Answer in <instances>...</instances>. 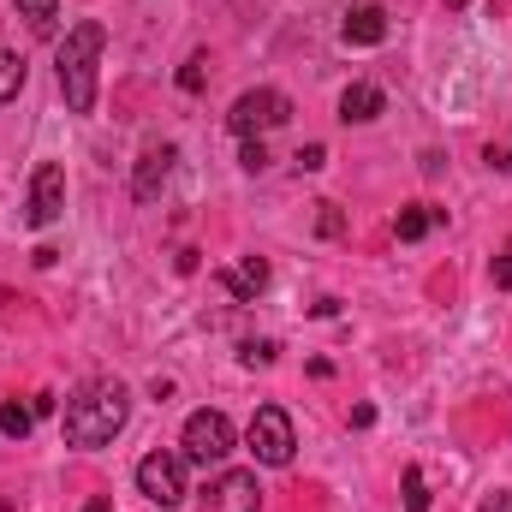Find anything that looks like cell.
I'll use <instances>...</instances> for the list:
<instances>
[{
  "instance_id": "6da1fadb",
  "label": "cell",
  "mask_w": 512,
  "mask_h": 512,
  "mask_svg": "<svg viewBox=\"0 0 512 512\" xmlns=\"http://www.w3.org/2000/svg\"><path fill=\"white\" fill-rule=\"evenodd\" d=\"M131 417V393L120 382H90L66 399V441L72 447H108Z\"/></svg>"
},
{
  "instance_id": "7a4b0ae2",
  "label": "cell",
  "mask_w": 512,
  "mask_h": 512,
  "mask_svg": "<svg viewBox=\"0 0 512 512\" xmlns=\"http://www.w3.org/2000/svg\"><path fill=\"white\" fill-rule=\"evenodd\" d=\"M102 48H108V30H102L96 18L72 24L66 42H60L54 72H60V96H66L72 114H90V108H96V60H102Z\"/></svg>"
},
{
  "instance_id": "3957f363",
  "label": "cell",
  "mask_w": 512,
  "mask_h": 512,
  "mask_svg": "<svg viewBox=\"0 0 512 512\" xmlns=\"http://www.w3.org/2000/svg\"><path fill=\"white\" fill-rule=\"evenodd\" d=\"M137 495L155 507H179L185 501V453H143L137 459Z\"/></svg>"
},
{
  "instance_id": "277c9868",
  "label": "cell",
  "mask_w": 512,
  "mask_h": 512,
  "mask_svg": "<svg viewBox=\"0 0 512 512\" xmlns=\"http://www.w3.org/2000/svg\"><path fill=\"white\" fill-rule=\"evenodd\" d=\"M286 120H292V102L280 90H245L233 102V114H227V126L239 131V137H268V131H280Z\"/></svg>"
},
{
  "instance_id": "5b68a950",
  "label": "cell",
  "mask_w": 512,
  "mask_h": 512,
  "mask_svg": "<svg viewBox=\"0 0 512 512\" xmlns=\"http://www.w3.org/2000/svg\"><path fill=\"white\" fill-rule=\"evenodd\" d=\"M233 453V423L227 411H191L185 417V459L191 465H221Z\"/></svg>"
},
{
  "instance_id": "8992f818",
  "label": "cell",
  "mask_w": 512,
  "mask_h": 512,
  "mask_svg": "<svg viewBox=\"0 0 512 512\" xmlns=\"http://www.w3.org/2000/svg\"><path fill=\"white\" fill-rule=\"evenodd\" d=\"M245 441H251V453L262 465H292V447H298V435H292V417L280 411V405H256L251 429H245Z\"/></svg>"
},
{
  "instance_id": "52a82bcc",
  "label": "cell",
  "mask_w": 512,
  "mask_h": 512,
  "mask_svg": "<svg viewBox=\"0 0 512 512\" xmlns=\"http://www.w3.org/2000/svg\"><path fill=\"white\" fill-rule=\"evenodd\" d=\"M66 215V167L60 161H42L36 167V179H30V227H54Z\"/></svg>"
},
{
  "instance_id": "ba28073f",
  "label": "cell",
  "mask_w": 512,
  "mask_h": 512,
  "mask_svg": "<svg viewBox=\"0 0 512 512\" xmlns=\"http://www.w3.org/2000/svg\"><path fill=\"white\" fill-rule=\"evenodd\" d=\"M256 507H262L256 471H221V477L203 489V512H256Z\"/></svg>"
},
{
  "instance_id": "9c48e42d",
  "label": "cell",
  "mask_w": 512,
  "mask_h": 512,
  "mask_svg": "<svg viewBox=\"0 0 512 512\" xmlns=\"http://www.w3.org/2000/svg\"><path fill=\"white\" fill-rule=\"evenodd\" d=\"M173 161H179V149H173V143L143 149V161H137V173H131V197H137V203H155V197H161V185H167V173H173Z\"/></svg>"
},
{
  "instance_id": "30bf717a",
  "label": "cell",
  "mask_w": 512,
  "mask_h": 512,
  "mask_svg": "<svg viewBox=\"0 0 512 512\" xmlns=\"http://www.w3.org/2000/svg\"><path fill=\"white\" fill-rule=\"evenodd\" d=\"M340 36H346L352 48H382V42H387V12L376 6V0L352 6V12H346V24H340Z\"/></svg>"
},
{
  "instance_id": "8fae6325",
  "label": "cell",
  "mask_w": 512,
  "mask_h": 512,
  "mask_svg": "<svg viewBox=\"0 0 512 512\" xmlns=\"http://www.w3.org/2000/svg\"><path fill=\"white\" fill-rule=\"evenodd\" d=\"M382 108H387V96L376 84H352V90L340 96V120H346V126H370Z\"/></svg>"
},
{
  "instance_id": "7c38bea8",
  "label": "cell",
  "mask_w": 512,
  "mask_h": 512,
  "mask_svg": "<svg viewBox=\"0 0 512 512\" xmlns=\"http://www.w3.org/2000/svg\"><path fill=\"white\" fill-rule=\"evenodd\" d=\"M447 221V209H429V203H411V209H399V221H393V233H399V245H417V239H429L435 227Z\"/></svg>"
},
{
  "instance_id": "4fadbf2b",
  "label": "cell",
  "mask_w": 512,
  "mask_h": 512,
  "mask_svg": "<svg viewBox=\"0 0 512 512\" xmlns=\"http://www.w3.org/2000/svg\"><path fill=\"white\" fill-rule=\"evenodd\" d=\"M221 286H227L233 298H256V292L268 286V262H262V256H245V262L221 268Z\"/></svg>"
},
{
  "instance_id": "5bb4252c",
  "label": "cell",
  "mask_w": 512,
  "mask_h": 512,
  "mask_svg": "<svg viewBox=\"0 0 512 512\" xmlns=\"http://www.w3.org/2000/svg\"><path fill=\"white\" fill-rule=\"evenodd\" d=\"M60 12H66V0H18V18H24L36 36H54V30H60Z\"/></svg>"
},
{
  "instance_id": "9a60e30c",
  "label": "cell",
  "mask_w": 512,
  "mask_h": 512,
  "mask_svg": "<svg viewBox=\"0 0 512 512\" xmlns=\"http://www.w3.org/2000/svg\"><path fill=\"white\" fill-rule=\"evenodd\" d=\"M30 423H36V411H30V405H18V399H12V405H0V435L24 441V435H30Z\"/></svg>"
},
{
  "instance_id": "2e32d148",
  "label": "cell",
  "mask_w": 512,
  "mask_h": 512,
  "mask_svg": "<svg viewBox=\"0 0 512 512\" xmlns=\"http://www.w3.org/2000/svg\"><path fill=\"white\" fill-rule=\"evenodd\" d=\"M18 90H24V60H18V54H6V48H0V102H12V96H18Z\"/></svg>"
},
{
  "instance_id": "e0dca14e",
  "label": "cell",
  "mask_w": 512,
  "mask_h": 512,
  "mask_svg": "<svg viewBox=\"0 0 512 512\" xmlns=\"http://www.w3.org/2000/svg\"><path fill=\"white\" fill-rule=\"evenodd\" d=\"M405 512H429V483L417 465H405Z\"/></svg>"
},
{
  "instance_id": "ac0fdd59",
  "label": "cell",
  "mask_w": 512,
  "mask_h": 512,
  "mask_svg": "<svg viewBox=\"0 0 512 512\" xmlns=\"http://www.w3.org/2000/svg\"><path fill=\"white\" fill-rule=\"evenodd\" d=\"M203 66H209L203 54H191V60L179 66V90H185V96H197V90H203Z\"/></svg>"
},
{
  "instance_id": "d6986e66",
  "label": "cell",
  "mask_w": 512,
  "mask_h": 512,
  "mask_svg": "<svg viewBox=\"0 0 512 512\" xmlns=\"http://www.w3.org/2000/svg\"><path fill=\"white\" fill-rule=\"evenodd\" d=\"M316 209H322V215H316V233H322V239H340V233H346V215H340L334 203H316Z\"/></svg>"
},
{
  "instance_id": "ffe728a7",
  "label": "cell",
  "mask_w": 512,
  "mask_h": 512,
  "mask_svg": "<svg viewBox=\"0 0 512 512\" xmlns=\"http://www.w3.org/2000/svg\"><path fill=\"white\" fill-rule=\"evenodd\" d=\"M292 161H298V173H322V167H328V149H322V143H304Z\"/></svg>"
},
{
  "instance_id": "44dd1931",
  "label": "cell",
  "mask_w": 512,
  "mask_h": 512,
  "mask_svg": "<svg viewBox=\"0 0 512 512\" xmlns=\"http://www.w3.org/2000/svg\"><path fill=\"white\" fill-rule=\"evenodd\" d=\"M239 161H245L251 173H262V167H268V149H262V137H245V155H239Z\"/></svg>"
},
{
  "instance_id": "7402d4cb",
  "label": "cell",
  "mask_w": 512,
  "mask_h": 512,
  "mask_svg": "<svg viewBox=\"0 0 512 512\" xmlns=\"http://www.w3.org/2000/svg\"><path fill=\"white\" fill-rule=\"evenodd\" d=\"M495 286H501V292H512V239H507V251L495 256Z\"/></svg>"
},
{
  "instance_id": "603a6c76",
  "label": "cell",
  "mask_w": 512,
  "mask_h": 512,
  "mask_svg": "<svg viewBox=\"0 0 512 512\" xmlns=\"http://www.w3.org/2000/svg\"><path fill=\"white\" fill-rule=\"evenodd\" d=\"M245 364H251V370L256 364H274V340H262V346L251 340V346H245Z\"/></svg>"
},
{
  "instance_id": "cb8c5ba5",
  "label": "cell",
  "mask_w": 512,
  "mask_h": 512,
  "mask_svg": "<svg viewBox=\"0 0 512 512\" xmlns=\"http://www.w3.org/2000/svg\"><path fill=\"white\" fill-rule=\"evenodd\" d=\"M483 512H512V495H507V489H495V495L483 501Z\"/></svg>"
},
{
  "instance_id": "d4e9b609",
  "label": "cell",
  "mask_w": 512,
  "mask_h": 512,
  "mask_svg": "<svg viewBox=\"0 0 512 512\" xmlns=\"http://www.w3.org/2000/svg\"><path fill=\"white\" fill-rule=\"evenodd\" d=\"M489 161H495V167H512V143L507 149H489Z\"/></svg>"
},
{
  "instance_id": "484cf974",
  "label": "cell",
  "mask_w": 512,
  "mask_h": 512,
  "mask_svg": "<svg viewBox=\"0 0 512 512\" xmlns=\"http://www.w3.org/2000/svg\"><path fill=\"white\" fill-rule=\"evenodd\" d=\"M84 512H108V501H90V507H84Z\"/></svg>"
}]
</instances>
